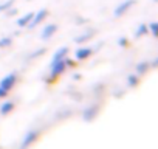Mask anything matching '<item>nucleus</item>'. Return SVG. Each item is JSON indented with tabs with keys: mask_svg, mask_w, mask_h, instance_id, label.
Masks as SVG:
<instances>
[{
	"mask_svg": "<svg viewBox=\"0 0 158 149\" xmlns=\"http://www.w3.org/2000/svg\"><path fill=\"white\" fill-rule=\"evenodd\" d=\"M65 68H67V65H65V61L64 59H60V61H51V64H50V74H51V78L54 79V78L60 76V74L65 71Z\"/></svg>",
	"mask_w": 158,
	"mask_h": 149,
	"instance_id": "f257e3e1",
	"label": "nucleus"
},
{
	"mask_svg": "<svg viewBox=\"0 0 158 149\" xmlns=\"http://www.w3.org/2000/svg\"><path fill=\"white\" fill-rule=\"evenodd\" d=\"M16 81H17V74L16 73H10V74H6L2 81H0V87H2L3 90H6V92H10L14 87Z\"/></svg>",
	"mask_w": 158,
	"mask_h": 149,
	"instance_id": "f03ea898",
	"label": "nucleus"
},
{
	"mask_svg": "<svg viewBox=\"0 0 158 149\" xmlns=\"http://www.w3.org/2000/svg\"><path fill=\"white\" fill-rule=\"evenodd\" d=\"M136 2L135 0H126V2H123V3H119L116 8H115V13H113V16L115 17H121L123 14H126L133 5H135Z\"/></svg>",
	"mask_w": 158,
	"mask_h": 149,
	"instance_id": "7ed1b4c3",
	"label": "nucleus"
},
{
	"mask_svg": "<svg viewBox=\"0 0 158 149\" xmlns=\"http://www.w3.org/2000/svg\"><path fill=\"white\" fill-rule=\"evenodd\" d=\"M47 16H48V10H45V8H44V10H40L39 13H36V14L33 16L31 22H30V23H28L27 27H28L30 30H33V28H34V27H37V25L40 23V22H44Z\"/></svg>",
	"mask_w": 158,
	"mask_h": 149,
	"instance_id": "20e7f679",
	"label": "nucleus"
},
{
	"mask_svg": "<svg viewBox=\"0 0 158 149\" xmlns=\"http://www.w3.org/2000/svg\"><path fill=\"white\" fill-rule=\"evenodd\" d=\"M37 137H39V132H37V130H31V132H28V134L23 137L22 143H20V149H27L28 146H31V144L37 140Z\"/></svg>",
	"mask_w": 158,
	"mask_h": 149,
	"instance_id": "39448f33",
	"label": "nucleus"
},
{
	"mask_svg": "<svg viewBox=\"0 0 158 149\" xmlns=\"http://www.w3.org/2000/svg\"><path fill=\"white\" fill-rule=\"evenodd\" d=\"M98 112H99L98 106H90V107H87V109L84 110V113H82V118H84L85 121H93V120L96 118Z\"/></svg>",
	"mask_w": 158,
	"mask_h": 149,
	"instance_id": "423d86ee",
	"label": "nucleus"
},
{
	"mask_svg": "<svg viewBox=\"0 0 158 149\" xmlns=\"http://www.w3.org/2000/svg\"><path fill=\"white\" fill-rule=\"evenodd\" d=\"M56 31H57V25H56V23H50V25H47V27L42 30V39H44V40L51 39L53 34H54Z\"/></svg>",
	"mask_w": 158,
	"mask_h": 149,
	"instance_id": "0eeeda50",
	"label": "nucleus"
},
{
	"mask_svg": "<svg viewBox=\"0 0 158 149\" xmlns=\"http://www.w3.org/2000/svg\"><path fill=\"white\" fill-rule=\"evenodd\" d=\"M92 53H93V48L82 47V48L76 50V59H79V61H84V59H87V57H89Z\"/></svg>",
	"mask_w": 158,
	"mask_h": 149,
	"instance_id": "6e6552de",
	"label": "nucleus"
},
{
	"mask_svg": "<svg viewBox=\"0 0 158 149\" xmlns=\"http://www.w3.org/2000/svg\"><path fill=\"white\" fill-rule=\"evenodd\" d=\"M149 68H150V64L147 62V61H144V62H139L136 67H135V70H136V74H146L147 71H149Z\"/></svg>",
	"mask_w": 158,
	"mask_h": 149,
	"instance_id": "1a4fd4ad",
	"label": "nucleus"
},
{
	"mask_svg": "<svg viewBox=\"0 0 158 149\" xmlns=\"http://www.w3.org/2000/svg\"><path fill=\"white\" fill-rule=\"evenodd\" d=\"M13 109H14V103L6 101V103H3L2 106H0V113H2V115H8L10 112H13Z\"/></svg>",
	"mask_w": 158,
	"mask_h": 149,
	"instance_id": "9d476101",
	"label": "nucleus"
},
{
	"mask_svg": "<svg viewBox=\"0 0 158 149\" xmlns=\"http://www.w3.org/2000/svg\"><path fill=\"white\" fill-rule=\"evenodd\" d=\"M33 16H34V13H28V14H25L23 17H20V19L17 20V25H19V27H27V25L31 22Z\"/></svg>",
	"mask_w": 158,
	"mask_h": 149,
	"instance_id": "9b49d317",
	"label": "nucleus"
},
{
	"mask_svg": "<svg viewBox=\"0 0 158 149\" xmlns=\"http://www.w3.org/2000/svg\"><path fill=\"white\" fill-rule=\"evenodd\" d=\"M67 53H68V48H67V47L59 48V50L53 54V61H60V59H64V57L67 56Z\"/></svg>",
	"mask_w": 158,
	"mask_h": 149,
	"instance_id": "f8f14e48",
	"label": "nucleus"
},
{
	"mask_svg": "<svg viewBox=\"0 0 158 149\" xmlns=\"http://www.w3.org/2000/svg\"><path fill=\"white\" fill-rule=\"evenodd\" d=\"M93 33H95V31H89V33H85V34H82V36H79V37L74 39V42H76V44H82V42L89 40V39L93 36Z\"/></svg>",
	"mask_w": 158,
	"mask_h": 149,
	"instance_id": "ddd939ff",
	"label": "nucleus"
},
{
	"mask_svg": "<svg viewBox=\"0 0 158 149\" xmlns=\"http://www.w3.org/2000/svg\"><path fill=\"white\" fill-rule=\"evenodd\" d=\"M138 83H139V79H138L136 74H129V76H127V84H129V87H136Z\"/></svg>",
	"mask_w": 158,
	"mask_h": 149,
	"instance_id": "4468645a",
	"label": "nucleus"
},
{
	"mask_svg": "<svg viewBox=\"0 0 158 149\" xmlns=\"http://www.w3.org/2000/svg\"><path fill=\"white\" fill-rule=\"evenodd\" d=\"M144 34H147V25H146V23H141V25L138 27V30L135 31V37H141V36H144Z\"/></svg>",
	"mask_w": 158,
	"mask_h": 149,
	"instance_id": "2eb2a0df",
	"label": "nucleus"
},
{
	"mask_svg": "<svg viewBox=\"0 0 158 149\" xmlns=\"http://www.w3.org/2000/svg\"><path fill=\"white\" fill-rule=\"evenodd\" d=\"M14 5V0H6V2L5 3H2V5H0V13H2V11H8L11 6Z\"/></svg>",
	"mask_w": 158,
	"mask_h": 149,
	"instance_id": "dca6fc26",
	"label": "nucleus"
},
{
	"mask_svg": "<svg viewBox=\"0 0 158 149\" xmlns=\"http://www.w3.org/2000/svg\"><path fill=\"white\" fill-rule=\"evenodd\" d=\"M147 30H150L152 36H153V37H156V30H158V23H156V22H152V23H149Z\"/></svg>",
	"mask_w": 158,
	"mask_h": 149,
	"instance_id": "f3484780",
	"label": "nucleus"
},
{
	"mask_svg": "<svg viewBox=\"0 0 158 149\" xmlns=\"http://www.w3.org/2000/svg\"><path fill=\"white\" fill-rule=\"evenodd\" d=\"M11 44H13V39H11V37H3L2 40H0V47H2V48H3V47H8V45H11Z\"/></svg>",
	"mask_w": 158,
	"mask_h": 149,
	"instance_id": "a211bd4d",
	"label": "nucleus"
},
{
	"mask_svg": "<svg viewBox=\"0 0 158 149\" xmlns=\"http://www.w3.org/2000/svg\"><path fill=\"white\" fill-rule=\"evenodd\" d=\"M45 53V48H40L39 51H34L31 56H30V59H33V57H37V56H40V54H44Z\"/></svg>",
	"mask_w": 158,
	"mask_h": 149,
	"instance_id": "6ab92c4d",
	"label": "nucleus"
},
{
	"mask_svg": "<svg viewBox=\"0 0 158 149\" xmlns=\"http://www.w3.org/2000/svg\"><path fill=\"white\" fill-rule=\"evenodd\" d=\"M64 61H65V65H67V67H74V65H76V62H73V59L64 57Z\"/></svg>",
	"mask_w": 158,
	"mask_h": 149,
	"instance_id": "aec40b11",
	"label": "nucleus"
},
{
	"mask_svg": "<svg viewBox=\"0 0 158 149\" xmlns=\"http://www.w3.org/2000/svg\"><path fill=\"white\" fill-rule=\"evenodd\" d=\"M118 45H121V47H126V45H127V39H126V37H121V39H118Z\"/></svg>",
	"mask_w": 158,
	"mask_h": 149,
	"instance_id": "412c9836",
	"label": "nucleus"
},
{
	"mask_svg": "<svg viewBox=\"0 0 158 149\" xmlns=\"http://www.w3.org/2000/svg\"><path fill=\"white\" fill-rule=\"evenodd\" d=\"M14 14H17V10H16V8H13V10L10 8V10L6 11V16H14Z\"/></svg>",
	"mask_w": 158,
	"mask_h": 149,
	"instance_id": "4be33fe9",
	"label": "nucleus"
},
{
	"mask_svg": "<svg viewBox=\"0 0 158 149\" xmlns=\"http://www.w3.org/2000/svg\"><path fill=\"white\" fill-rule=\"evenodd\" d=\"M8 93H10V92H6V90H3L2 87H0V100H2V98H5Z\"/></svg>",
	"mask_w": 158,
	"mask_h": 149,
	"instance_id": "5701e85b",
	"label": "nucleus"
},
{
	"mask_svg": "<svg viewBox=\"0 0 158 149\" xmlns=\"http://www.w3.org/2000/svg\"><path fill=\"white\" fill-rule=\"evenodd\" d=\"M156 64H158V61H156V59H153V61H152V67H156Z\"/></svg>",
	"mask_w": 158,
	"mask_h": 149,
	"instance_id": "b1692460",
	"label": "nucleus"
}]
</instances>
